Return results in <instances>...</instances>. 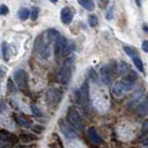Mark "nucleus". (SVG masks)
<instances>
[{
  "label": "nucleus",
  "mask_w": 148,
  "mask_h": 148,
  "mask_svg": "<svg viewBox=\"0 0 148 148\" xmlns=\"http://www.w3.org/2000/svg\"><path fill=\"white\" fill-rule=\"evenodd\" d=\"M51 45L52 42L49 40V38L47 37V35L45 32V34H41L39 37L36 38L34 50L42 59H48L50 57V53H51Z\"/></svg>",
  "instance_id": "f257e3e1"
},
{
  "label": "nucleus",
  "mask_w": 148,
  "mask_h": 148,
  "mask_svg": "<svg viewBox=\"0 0 148 148\" xmlns=\"http://www.w3.org/2000/svg\"><path fill=\"white\" fill-rule=\"evenodd\" d=\"M74 67H75V57L74 56H70L68 57L64 65L61 67V70L59 73V78L60 82L62 84L67 85L68 82H70L71 79V76H73V71H74Z\"/></svg>",
  "instance_id": "f03ea898"
},
{
  "label": "nucleus",
  "mask_w": 148,
  "mask_h": 148,
  "mask_svg": "<svg viewBox=\"0 0 148 148\" xmlns=\"http://www.w3.org/2000/svg\"><path fill=\"white\" fill-rule=\"evenodd\" d=\"M118 70L117 68V64L116 62H109V64H106L104 66L100 68V80L104 85H109L112 80V78L115 77L116 71Z\"/></svg>",
  "instance_id": "7ed1b4c3"
},
{
  "label": "nucleus",
  "mask_w": 148,
  "mask_h": 148,
  "mask_svg": "<svg viewBox=\"0 0 148 148\" xmlns=\"http://www.w3.org/2000/svg\"><path fill=\"white\" fill-rule=\"evenodd\" d=\"M67 120L71 126L76 128L77 130H82L84 129V121H82V116L79 112L76 110L75 108L70 107L67 112Z\"/></svg>",
  "instance_id": "20e7f679"
},
{
  "label": "nucleus",
  "mask_w": 148,
  "mask_h": 148,
  "mask_svg": "<svg viewBox=\"0 0 148 148\" xmlns=\"http://www.w3.org/2000/svg\"><path fill=\"white\" fill-rule=\"evenodd\" d=\"M132 88L126 82L121 80H116L111 86V94L116 98H121L127 94V91Z\"/></svg>",
  "instance_id": "39448f33"
},
{
  "label": "nucleus",
  "mask_w": 148,
  "mask_h": 148,
  "mask_svg": "<svg viewBox=\"0 0 148 148\" xmlns=\"http://www.w3.org/2000/svg\"><path fill=\"white\" fill-rule=\"evenodd\" d=\"M77 100H78L79 104L82 105V107H84L85 109H88L90 98H89V86L87 82L82 84L79 91L77 92Z\"/></svg>",
  "instance_id": "423d86ee"
},
{
  "label": "nucleus",
  "mask_w": 148,
  "mask_h": 148,
  "mask_svg": "<svg viewBox=\"0 0 148 148\" xmlns=\"http://www.w3.org/2000/svg\"><path fill=\"white\" fill-rule=\"evenodd\" d=\"M68 46H69V41L64 36H60V38L55 42V46H53L56 58H60L61 56L68 53Z\"/></svg>",
  "instance_id": "0eeeda50"
},
{
  "label": "nucleus",
  "mask_w": 148,
  "mask_h": 148,
  "mask_svg": "<svg viewBox=\"0 0 148 148\" xmlns=\"http://www.w3.org/2000/svg\"><path fill=\"white\" fill-rule=\"evenodd\" d=\"M124 50H125V52L130 57V59L133 60L134 65L138 69V71L144 73V65H143V61H141L138 52L136 51L133 47H129V46H125V47H124Z\"/></svg>",
  "instance_id": "6e6552de"
},
{
  "label": "nucleus",
  "mask_w": 148,
  "mask_h": 148,
  "mask_svg": "<svg viewBox=\"0 0 148 148\" xmlns=\"http://www.w3.org/2000/svg\"><path fill=\"white\" fill-rule=\"evenodd\" d=\"M61 100V92L58 89L51 88L46 92V101L51 107H57V105Z\"/></svg>",
  "instance_id": "1a4fd4ad"
},
{
  "label": "nucleus",
  "mask_w": 148,
  "mask_h": 148,
  "mask_svg": "<svg viewBox=\"0 0 148 148\" xmlns=\"http://www.w3.org/2000/svg\"><path fill=\"white\" fill-rule=\"evenodd\" d=\"M14 79L19 88L25 89L28 86V75L23 69H17L14 73Z\"/></svg>",
  "instance_id": "9d476101"
},
{
  "label": "nucleus",
  "mask_w": 148,
  "mask_h": 148,
  "mask_svg": "<svg viewBox=\"0 0 148 148\" xmlns=\"http://www.w3.org/2000/svg\"><path fill=\"white\" fill-rule=\"evenodd\" d=\"M59 127L61 133L64 134V136L69 138V139H74L77 138V133L74 129V127L71 126L69 123H66L65 120H60L59 121Z\"/></svg>",
  "instance_id": "9b49d317"
},
{
  "label": "nucleus",
  "mask_w": 148,
  "mask_h": 148,
  "mask_svg": "<svg viewBox=\"0 0 148 148\" xmlns=\"http://www.w3.org/2000/svg\"><path fill=\"white\" fill-rule=\"evenodd\" d=\"M73 18H74V11L70 7H65L62 8L61 12H60V19L61 22L64 25H69L70 22L73 21Z\"/></svg>",
  "instance_id": "f8f14e48"
},
{
  "label": "nucleus",
  "mask_w": 148,
  "mask_h": 148,
  "mask_svg": "<svg viewBox=\"0 0 148 148\" xmlns=\"http://www.w3.org/2000/svg\"><path fill=\"white\" fill-rule=\"evenodd\" d=\"M135 111H136L138 115H140V116L148 115V95L144 97L136 105Z\"/></svg>",
  "instance_id": "ddd939ff"
},
{
  "label": "nucleus",
  "mask_w": 148,
  "mask_h": 148,
  "mask_svg": "<svg viewBox=\"0 0 148 148\" xmlns=\"http://www.w3.org/2000/svg\"><path fill=\"white\" fill-rule=\"evenodd\" d=\"M88 137H89V140L91 141V144H94V145H100L103 143V139H101L100 135L92 127L88 129Z\"/></svg>",
  "instance_id": "4468645a"
},
{
  "label": "nucleus",
  "mask_w": 148,
  "mask_h": 148,
  "mask_svg": "<svg viewBox=\"0 0 148 148\" xmlns=\"http://www.w3.org/2000/svg\"><path fill=\"white\" fill-rule=\"evenodd\" d=\"M1 53H2L3 59L8 61L9 58H10V47H9V45L6 41H3L2 45H1Z\"/></svg>",
  "instance_id": "2eb2a0df"
},
{
  "label": "nucleus",
  "mask_w": 148,
  "mask_h": 148,
  "mask_svg": "<svg viewBox=\"0 0 148 148\" xmlns=\"http://www.w3.org/2000/svg\"><path fill=\"white\" fill-rule=\"evenodd\" d=\"M79 5L84 7L86 10H94L95 9V2L94 1H90V0H84V1H79Z\"/></svg>",
  "instance_id": "dca6fc26"
},
{
  "label": "nucleus",
  "mask_w": 148,
  "mask_h": 148,
  "mask_svg": "<svg viewBox=\"0 0 148 148\" xmlns=\"http://www.w3.org/2000/svg\"><path fill=\"white\" fill-rule=\"evenodd\" d=\"M18 17L20 20H26L29 17V9L28 8H20L18 10Z\"/></svg>",
  "instance_id": "f3484780"
},
{
  "label": "nucleus",
  "mask_w": 148,
  "mask_h": 148,
  "mask_svg": "<svg viewBox=\"0 0 148 148\" xmlns=\"http://www.w3.org/2000/svg\"><path fill=\"white\" fill-rule=\"evenodd\" d=\"M17 121H18L19 125H21L23 127H30V125H31V123H30L29 120L26 119L25 117H22V116H18L17 117Z\"/></svg>",
  "instance_id": "a211bd4d"
},
{
  "label": "nucleus",
  "mask_w": 148,
  "mask_h": 148,
  "mask_svg": "<svg viewBox=\"0 0 148 148\" xmlns=\"http://www.w3.org/2000/svg\"><path fill=\"white\" fill-rule=\"evenodd\" d=\"M88 22L91 27H96L97 25H98V18H97V16H95V15L89 16Z\"/></svg>",
  "instance_id": "6ab92c4d"
},
{
  "label": "nucleus",
  "mask_w": 148,
  "mask_h": 148,
  "mask_svg": "<svg viewBox=\"0 0 148 148\" xmlns=\"http://www.w3.org/2000/svg\"><path fill=\"white\" fill-rule=\"evenodd\" d=\"M38 14H39V9L37 7L32 8V11H31V15H30V18L31 20H36L38 17Z\"/></svg>",
  "instance_id": "aec40b11"
},
{
  "label": "nucleus",
  "mask_w": 148,
  "mask_h": 148,
  "mask_svg": "<svg viewBox=\"0 0 148 148\" xmlns=\"http://www.w3.org/2000/svg\"><path fill=\"white\" fill-rule=\"evenodd\" d=\"M31 110H32V112H34V115H35V116H37V117H41V111L39 110L35 105H31Z\"/></svg>",
  "instance_id": "412c9836"
},
{
  "label": "nucleus",
  "mask_w": 148,
  "mask_h": 148,
  "mask_svg": "<svg viewBox=\"0 0 148 148\" xmlns=\"http://www.w3.org/2000/svg\"><path fill=\"white\" fill-rule=\"evenodd\" d=\"M141 133H143V135H145V136H148V119L144 123V125H143Z\"/></svg>",
  "instance_id": "4be33fe9"
},
{
  "label": "nucleus",
  "mask_w": 148,
  "mask_h": 148,
  "mask_svg": "<svg viewBox=\"0 0 148 148\" xmlns=\"http://www.w3.org/2000/svg\"><path fill=\"white\" fill-rule=\"evenodd\" d=\"M8 7L6 6V5H1L0 6V16H5L8 14Z\"/></svg>",
  "instance_id": "5701e85b"
},
{
  "label": "nucleus",
  "mask_w": 148,
  "mask_h": 148,
  "mask_svg": "<svg viewBox=\"0 0 148 148\" xmlns=\"http://www.w3.org/2000/svg\"><path fill=\"white\" fill-rule=\"evenodd\" d=\"M141 48H143V50L145 52H148V41L147 40H145L143 45H141Z\"/></svg>",
  "instance_id": "b1692460"
},
{
  "label": "nucleus",
  "mask_w": 148,
  "mask_h": 148,
  "mask_svg": "<svg viewBox=\"0 0 148 148\" xmlns=\"http://www.w3.org/2000/svg\"><path fill=\"white\" fill-rule=\"evenodd\" d=\"M5 109H6L5 104H3L2 101H0V112H2V110H5Z\"/></svg>",
  "instance_id": "393cba45"
},
{
  "label": "nucleus",
  "mask_w": 148,
  "mask_h": 148,
  "mask_svg": "<svg viewBox=\"0 0 148 148\" xmlns=\"http://www.w3.org/2000/svg\"><path fill=\"white\" fill-rule=\"evenodd\" d=\"M34 129H35V130H36V132H41V130H44V128H42V127H40V126H36L35 127V128H34Z\"/></svg>",
  "instance_id": "a878e982"
},
{
  "label": "nucleus",
  "mask_w": 148,
  "mask_h": 148,
  "mask_svg": "<svg viewBox=\"0 0 148 148\" xmlns=\"http://www.w3.org/2000/svg\"><path fill=\"white\" fill-rule=\"evenodd\" d=\"M3 75H5V71H3V70L0 68V77H3Z\"/></svg>",
  "instance_id": "bb28decb"
},
{
  "label": "nucleus",
  "mask_w": 148,
  "mask_h": 148,
  "mask_svg": "<svg viewBox=\"0 0 148 148\" xmlns=\"http://www.w3.org/2000/svg\"><path fill=\"white\" fill-rule=\"evenodd\" d=\"M145 145H147V146H148V139L146 140V143H145Z\"/></svg>",
  "instance_id": "cd10ccee"
},
{
  "label": "nucleus",
  "mask_w": 148,
  "mask_h": 148,
  "mask_svg": "<svg viewBox=\"0 0 148 148\" xmlns=\"http://www.w3.org/2000/svg\"><path fill=\"white\" fill-rule=\"evenodd\" d=\"M0 134H1V130H0Z\"/></svg>",
  "instance_id": "c85d7f7f"
}]
</instances>
